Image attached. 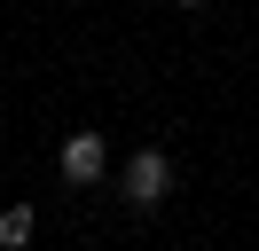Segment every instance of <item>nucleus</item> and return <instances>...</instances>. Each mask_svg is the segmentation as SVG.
<instances>
[{
    "label": "nucleus",
    "instance_id": "1",
    "mask_svg": "<svg viewBox=\"0 0 259 251\" xmlns=\"http://www.w3.org/2000/svg\"><path fill=\"white\" fill-rule=\"evenodd\" d=\"M118 188H126L134 212H157L165 188H173V157H165V149H134V157H126V173H118Z\"/></svg>",
    "mask_w": 259,
    "mask_h": 251
},
{
    "label": "nucleus",
    "instance_id": "2",
    "mask_svg": "<svg viewBox=\"0 0 259 251\" xmlns=\"http://www.w3.org/2000/svg\"><path fill=\"white\" fill-rule=\"evenodd\" d=\"M55 165H63V181H71V188H95V181H102V165H110V141H102V134H71Z\"/></svg>",
    "mask_w": 259,
    "mask_h": 251
},
{
    "label": "nucleus",
    "instance_id": "3",
    "mask_svg": "<svg viewBox=\"0 0 259 251\" xmlns=\"http://www.w3.org/2000/svg\"><path fill=\"white\" fill-rule=\"evenodd\" d=\"M32 228H39V220H32V204H8V212H0V243H8V251H24V243H32Z\"/></svg>",
    "mask_w": 259,
    "mask_h": 251
},
{
    "label": "nucleus",
    "instance_id": "4",
    "mask_svg": "<svg viewBox=\"0 0 259 251\" xmlns=\"http://www.w3.org/2000/svg\"><path fill=\"white\" fill-rule=\"evenodd\" d=\"M173 8H204V0H173Z\"/></svg>",
    "mask_w": 259,
    "mask_h": 251
}]
</instances>
